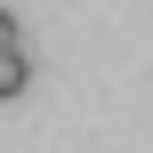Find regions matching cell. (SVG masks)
<instances>
[{"label":"cell","instance_id":"1","mask_svg":"<svg viewBox=\"0 0 153 153\" xmlns=\"http://www.w3.org/2000/svg\"><path fill=\"white\" fill-rule=\"evenodd\" d=\"M32 89V56L24 48H0V97H24Z\"/></svg>","mask_w":153,"mask_h":153},{"label":"cell","instance_id":"2","mask_svg":"<svg viewBox=\"0 0 153 153\" xmlns=\"http://www.w3.org/2000/svg\"><path fill=\"white\" fill-rule=\"evenodd\" d=\"M0 48H16V16H8V8H0Z\"/></svg>","mask_w":153,"mask_h":153}]
</instances>
